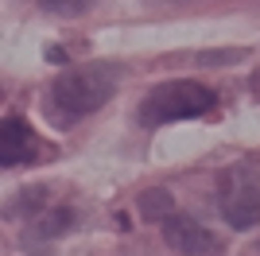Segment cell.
Segmentation results:
<instances>
[{"label": "cell", "instance_id": "obj_5", "mask_svg": "<svg viewBox=\"0 0 260 256\" xmlns=\"http://www.w3.org/2000/svg\"><path fill=\"white\" fill-rule=\"evenodd\" d=\"M39 155V140L31 124L20 117L0 120V167H16V163H31Z\"/></svg>", "mask_w": 260, "mask_h": 256}, {"label": "cell", "instance_id": "obj_1", "mask_svg": "<svg viewBox=\"0 0 260 256\" xmlns=\"http://www.w3.org/2000/svg\"><path fill=\"white\" fill-rule=\"evenodd\" d=\"M117 66L98 62V66H74L51 82V113L58 120H78L89 117L117 93Z\"/></svg>", "mask_w": 260, "mask_h": 256}, {"label": "cell", "instance_id": "obj_2", "mask_svg": "<svg viewBox=\"0 0 260 256\" xmlns=\"http://www.w3.org/2000/svg\"><path fill=\"white\" fill-rule=\"evenodd\" d=\"M214 89L198 82H186V78H175V82H163L155 85L152 93L144 97L140 105V124L144 128H159V124H171V120H190V117H202L214 109Z\"/></svg>", "mask_w": 260, "mask_h": 256}, {"label": "cell", "instance_id": "obj_4", "mask_svg": "<svg viewBox=\"0 0 260 256\" xmlns=\"http://www.w3.org/2000/svg\"><path fill=\"white\" fill-rule=\"evenodd\" d=\"M159 225H163V241H167L175 252H183V256H210V252H217V237L210 233V229H202L198 221L183 217V213H167Z\"/></svg>", "mask_w": 260, "mask_h": 256}, {"label": "cell", "instance_id": "obj_6", "mask_svg": "<svg viewBox=\"0 0 260 256\" xmlns=\"http://www.w3.org/2000/svg\"><path fill=\"white\" fill-rule=\"evenodd\" d=\"M140 213L148 221H163L167 213H175V198L167 190H144L140 194Z\"/></svg>", "mask_w": 260, "mask_h": 256}, {"label": "cell", "instance_id": "obj_3", "mask_svg": "<svg viewBox=\"0 0 260 256\" xmlns=\"http://www.w3.org/2000/svg\"><path fill=\"white\" fill-rule=\"evenodd\" d=\"M225 221L233 229H249L260 221V175L252 163H237L221 179V198H217Z\"/></svg>", "mask_w": 260, "mask_h": 256}]
</instances>
